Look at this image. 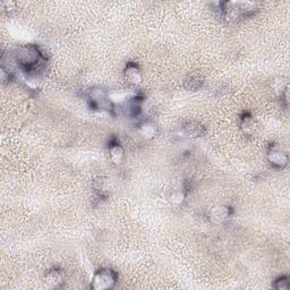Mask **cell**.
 Returning a JSON list of instances; mask_svg holds the SVG:
<instances>
[{
    "mask_svg": "<svg viewBox=\"0 0 290 290\" xmlns=\"http://www.w3.org/2000/svg\"><path fill=\"white\" fill-rule=\"evenodd\" d=\"M125 78L132 85H138L142 82V73L136 63H127L124 70Z\"/></svg>",
    "mask_w": 290,
    "mask_h": 290,
    "instance_id": "6",
    "label": "cell"
},
{
    "mask_svg": "<svg viewBox=\"0 0 290 290\" xmlns=\"http://www.w3.org/2000/svg\"><path fill=\"white\" fill-rule=\"evenodd\" d=\"M182 131L188 137H200V136L205 133V130H204L202 125L200 123H195V121L185 124L184 127H182Z\"/></svg>",
    "mask_w": 290,
    "mask_h": 290,
    "instance_id": "10",
    "label": "cell"
},
{
    "mask_svg": "<svg viewBox=\"0 0 290 290\" xmlns=\"http://www.w3.org/2000/svg\"><path fill=\"white\" fill-rule=\"evenodd\" d=\"M89 108L93 110H105L110 112L113 109V103L110 100L108 91L100 87H94L89 89Z\"/></svg>",
    "mask_w": 290,
    "mask_h": 290,
    "instance_id": "3",
    "label": "cell"
},
{
    "mask_svg": "<svg viewBox=\"0 0 290 290\" xmlns=\"http://www.w3.org/2000/svg\"><path fill=\"white\" fill-rule=\"evenodd\" d=\"M273 287L278 290H288L290 288L289 278L287 277V275H282V277H279L277 280L274 281Z\"/></svg>",
    "mask_w": 290,
    "mask_h": 290,
    "instance_id": "12",
    "label": "cell"
},
{
    "mask_svg": "<svg viewBox=\"0 0 290 290\" xmlns=\"http://www.w3.org/2000/svg\"><path fill=\"white\" fill-rule=\"evenodd\" d=\"M118 281L117 272L110 268H102L93 275L91 288L93 290H108L114 287Z\"/></svg>",
    "mask_w": 290,
    "mask_h": 290,
    "instance_id": "2",
    "label": "cell"
},
{
    "mask_svg": "<svg viewBox=\"0 0 290 290\" xmlns=\"http://www.w3.org/2000/svg\"><path fill=\"white\" fill-rule=\"evenodd\" d=\"M242 128L244 130L245 133H252L255 130V121L250 113L246 112L244 116L242 117Z\"/></svg>",
    "mask_w": 290,
    "mask_h": 290,
    "instance_id": "11",
    "label": "cell"
},
{
    "mask_svg": "<svg viewBox=\"0 0 290 290\" xmlns=\"http://www.w3.org/2000/svg\"><path fill=\"white\" fill-rule=\"evenodd\" d=\"M232 214V209L227 205H216L209 211V219L213 223H223Z\"/></svg>",
    "mask_w": 290,
    "mask_h": 290,
    "instance_id": "5",
    "label": "cell"
},
{
    "mask_svg": "<svg viewBox=\"0 0 290 290\" xmlns=\"http://www.w3.org/2000/svg\"><path fill=\"white\" fill-rule=\"evenodd\" d=\"M138 132L145 139L155 138L157 134L156 125L151 120H144L139 124Z\"/></svg>",
    "mask_w": 290,
    "mask_h": 290,
    "instance_id": "9",
    "label": "cell"
},
{
    "mask_svg": "<svg viewBox=\"0 0 290 290\" xmlns=\"http://www.w3.org/2000/svg\"><path fill=\"white\" fill-rule=\"evenodd\" d=\"M268 162H270L274 168L281 169V168H285L287 166L289 157L284 150L277 148V146H272V148L268 150Z\"/></svg>",
    "mask_w": 290,
    "mask_h": 290,
    "instance_id": "4",
    "label": "cell"
},
{
    "mask_svg": "<svg viewBox=\"0 0 290 290\" xmlns=\"http://www.w3.org/2000/svg\"><path fill=\"white\" fill-rule=\"evenodd\" d=\"M45 284L51 288H59L64 284L63 271L59 268H53L45 273Z\"/></svg>",
    "mask_w": 290,
    "mask_h": 290,
    "instance_id": "7",
    "label": "cell"
},
{
    "mask_svg": "<svg viewBox=\"0 0 290 290\" xmlns=\"http://www.w3.org/2000/svg\"><path fill=\"white\" fill-rule=\"evenodd\" d=\"M109 156L110 159H112L114 164H120L123 162L125 152L123 146L119 144V142H117V139H112V142L109 143Z\"/></svg>",
    "mask_w": 290,
    "mask_h": 290,
    "instance_id": "8",
    "label": "cell"
},
{
    "mask_svg": "<svg viewBox=\"0 0 290 290\" xmlns=\"http://www.w3.org/2000/svg\"><path fill=\"white\" fill-rule=\"evenodd\" d=\"M202 85V80L199 76H192L189 80L186 81V87L191 89H198L201 88Z\"/></svg>",
    "mask_w": 290,
    "mask_h": 290,
    "instance_id": "13",
    "label": "cell"
},
{
    "mask_svg": "<svg viewBox=\"0 0 290 290\" xmlns=\"http://www.w3.org/2000/svg\"><path fill=\"white\" fill-rule=\"evenodd\" d=\"M16 65L25 71V74L41 73L45 64L44 52L38 45H21L13 55Z\"/></svg>",
    "mask_w": 290,
    "mask_h": 290,
    "instance_id": "1",
    "label": "cell"
},
{
    "mask_svg": "<svg viewBox=\"0 0 290 290\" xmlns=\"http://www.w3.org/2000/svg\"><path fill=\"white\" fill-rule=\"evenodd\" d=\"M184 199H185V193L182 191L174 192L170 196L171 202H173L174 204H181L182 202H184Z\"/></svg>",
    "mask_w": 290,
    "mask_h": 290,
    "instance_id": "14",
    "label": "cell"
}]
</instances>
